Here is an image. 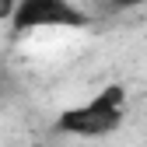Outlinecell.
I'll list each match as a JSON object with an SVG mask.
<instances>
[{
    "mask_svg": "<svg viewBox=\"0 0 147 147\" xmlns=\"http://www.w3.org/2000/svg\"><path fill=\"white\" fill-rule=\"evenodd\" d=\"M123 112H126V91L119 84H109L95 98H88L84 105H74L67 112H60L56 130L70 133V137H109L119 130Z\"/></svg>",
    "mask_w": 147,
    "mask_h": 147,
    "instance_id": "1",
    "label": "cell"
},
{
    "mask_svg": "<svg viewBox=\"0 0 147 147\" xmlns=\"http://www.w3.org/2000/svg\"><path fill=\"white\" fill-rule=\"evenodd\" d=\"M88 21L81 7L70 0H18L11 11L14 32H42V28H81Z\"/></svg>",
    "mask_w": 147,
    "mask_h": 147,
    "instance_id": "2",
    "label": "cell"
},
{
    "mask_svg": "<svg viewBox=\"0 0 147 147\" xmlns=\"http://www.w3.org/2000/svg\"><path fill=\"white\" fill-rule=\"evenodd\" d=\"M112 4H116V7H144L147 0H112Z\"/></svg>",
    "mask_w": 147,
    "mask_h": 147,
    "instance_id": "3",
    "label": "cell"
},
{
    "mask_svg": "<svg viewBox=\"0 0 147 147\" xmlns=\"http://www.w3.org/2000/svg\"><path fill=\"white\" fill-rule=\"evenodd\" d=\"M0 4H4V0H0Z\"/></svg>",
    "mask_w": 147,
    "mask_h": 147,
    "instance_id": "4",
    "label": "cell"
}]
</instances>
